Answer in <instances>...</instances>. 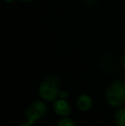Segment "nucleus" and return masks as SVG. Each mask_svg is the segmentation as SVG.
Returning a JSON list of instances; mask_svg holds the SVG:
<instances>
[{
    "mask_svg": "<svg viewBox=\"0 0 125 126\" xmlns=\"http://www.w3.org/2000/svg\"><path fill=\"white\" fill-rule=\"evenodd\" d=\"M59 92V80L55 76H49L39 86V95L45 101H55L58 97Z\"/></svg>",
    "mask_w": 125,
    "mask_h": 126,
    "instance_id": "1",
    "label": "nucleus"
},
{
    "mask_svg": "<svg viewBox=\"0 0 125 126\" xmlns=\"http://www.w3.org/2000/svg\"><path fill=\"white\" fill-rule=\"evenodd\" d=\"M105 99L110 106L117 107L125 103V81H117L108 87Z\"/></svg>",
    "mask_w": 125,
    "mask_h": 126,
    "instance_id": "2",
    "label": "nucleus"
},
{
    "mask_svg": "<svg viewBox=\"0 0 125 126\" xmlns=\"http://www.w3.org/2000/svg\"><path fill=\"white\" fill-rule=\"evenodd\" d=\"M47 111L46 105L41 100L35 101L32 103L30 106L28 107L25 112V118L28 121L33 124L39 119L42 118Z\"/></svg>",
    "mask_w": 125,
    "mask_h": 126,
    "instance_id": "3",
    "label": "nucleus"
},
{
    "mask_svg": "<svg viewBox=\"0 0 125 126\" xmlns=\"http://www.w3.org/2000/svg\"><path fill=\"white\" fill-rule=\"evenodd\" d=\"M53 111L57 115L60 117H67L70 114L71 107L69 102L65 100L59 99L56 100L53 103Z\"/></svg>",
    "mask_w": 125,
    "mask_h": 126,
    "instance_id": "4",
    "label": "nucleus"
},
{
    "mask_svg": "<svg viewBox=\"0 0 125 126\" xmlns=\"http://www.w3.org/2000/svg\"><path fill=\"white\" fill-rule=\"evenodd\" d=\"M76 106L78 107V109L82 111H89L93 106L92 97L89 94H82L77 99Z\"/></svg>",
    "mask_w": 125,
    "mask_h": 126,
    "instance_id": "5",
    "label": "nucleus"
},
{
    "mask_svg": "<svg viewBox=\"0 0 125 126\" xmlns=\"http://www.w3.org/2000/svg\"><path fill=\"white\" fill-rule=\"evenodd\" d=\"M115 121L117 126H125V107H121L115 113Z\"/></svg>",
    "mask_w": 125,
    "mask_h": 126,
    "instance_id": "6",
    "label": "nucleus"
},
{
    "mask_svg": "<svg viewBox=\"0 0 125 126\" xmlns=\"http://www.w3.org/2000/svg\"><path fill=\"white\" fill-rule=\"evenodd\" d=\"M57 126H75V124L73 119L64 117V118L61 119L60 121L57 124Z\"/></svg>",
    "mask_w": 125,
    "mask_h": 126,
    "instance_id": "7",
    "label": "nucleus"
},
{
    "mask_svg": "<svg viewBox=\"0 0 125 126\" xmlns=\"http://www.w3.org/2000/svg\"><path fill=\"white\" fill-rule=\"evenodd\" d=\"M69 93L66 91V90H62V91L59 92V94H58V97L60 99H63V100H66L67 98L69 97Z\"/></svg>",
    "mask_w": 125,
    "mask_h": 126,
    "instance_id": "8",
    "label": "nucleus"
},
{
    "mask_svg": "<svg viewBox=\"0 0 125 126\" xmlns=\"http://www.w3.org/2000/svg\"><path fill=\"white\" fill-rule=\"evenodd\" d=\"M19 126H33V124L30 123L29 121H27V122H24V123L21 124Z\"/></svg>",
    "mask_w": 125,
    "mask_h": 126,
    "instance_id": "9",
    "label": "nucleus"
},
{
    "mask_svg": "<svg viewBox=\"0 0 125 126\" xmlns=\"http://www.w3.org/2000/svg\"><path fill=\"white\" fill-rule=\"evenodd\" d=\"M122 65H123V67H124V69L125 70V55L123 57V58H122Z\"/></svg>",
    "mask_w": 125,
    "mask_h": 126,
    "instance_id": "10",
    "label": "nucleus"
},
{
    "mask_svg": "<svg viewBox=\"0 0 125 126\" xmlns=\"http://www.w3.org/2000/svg\"><path fill=\"white\" fill-rule=\"evenodd\" d=\"M5 1V3H13L15 0H4Z\"/></svg>",
    "mask_w": 125,
    "mask_h": 126,
    "instance_id": "11",
    "label": "nucleus"
},
{
    "mask_svg": "<svg viewBox=\"0 0 125 126\" xmlns=\"http://www.w3.org/2000/svg\"><path fill=\"white\" fill-rule=\"evenodd\" d=\"M19 1H22V2H32L33 0H19Z\"/></svg>",
    "mask_w": 125,
    "mask_h": 126,
    "instance_id": "12",
    "label": "nucleus"
}]
</instances>
